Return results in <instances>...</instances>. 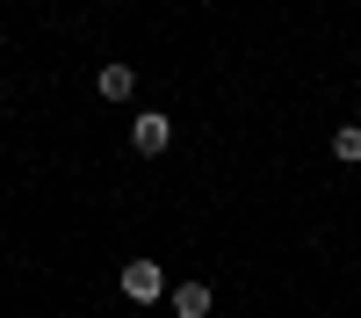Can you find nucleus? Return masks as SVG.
<instances>
[{
	"label": "nucleus",
	"mask_w": 361,
	"mask_h": 318,
	"mask_svg": "<svg viewBox=\"0 0 361 318\" xmlns=\"http://www.w3.org/2000/svg\"><path fill=\"white\" fill-rule=\"evenodd\" d=\"M94 94H102V102H130V94H137V73L123 66V58H109V66L94 73Z\"/></svg>",
	"instance_id": "nucleus-3"
},
{
	"label": "nucleus",
	"mask_w": 361,
	"mask_h": 318,
	"mask_svg": "<svg viewBox=\"0 0 361 318\" xmlns=\"http://www.w3.org/2000/svg\"><path fill=\"white\" fill-rule=\"evenodd\" d=\"M166 304H173V318H209V304H217V297H209V282H173Z\"/></svg>",
	"instance_id": "nucleus-4"
},
{
	"label": "nucleus",
	"mask_w": 361,
	"mask_h": 318,
	"mask_svg": "<svg viewBox=\"0 0 361 318\" xmlns=\"http://www.w3.org/2000/svg\"><path fill=\"white\" fill-rule=\"evenodd\" d=\"M130 145H137V152H145V159H159V152H166V145H173V123H166V116H159V109H145V116H137V123H130Z\"/></svg>",
	"instance_id": "nucleus-2"
},
{
	"label": "nucleus",
	"mask_w": 361,
	"mask_h": 318,
	"mask_svg": "<svg viewBox=\"0 0 361 318\" xmlns=\"http://www.w3.org/2000/svg\"><path fill=\"white\" fill-rule=\"evenodd\" d=\"M354 123H361V116H354Z\"/></svg>",
	"instance_id": "nucleus-6"
},
{
	"label": "nucleus",
	"mask_w": 361,
	"mask_h": 318,
	"mask_svg": "<svg viewBox=\"0 0 361 318\" xmlns=\"http://www.w3.org/2000/svg\"><path fill=\"white\" fill-rule=\"evenodd\" d=\"M116 282H123V297H130V304H159V297H166L159 260H123V275H116Z\"/></svg>",
	"instance_id": "nucleus-1"
},
{
	"label": "nucleus",
	"mask_w": 361,
	"mask_h": 318,
	"mask_svg": "<svg viewBox=\"0 0 361 318\" xmlns=\"http://www.w3.org/2000/svg\"><path fill=\"white\" fill-rule=\"evenodd\" d=\"M333 152H340V159H347V166H354V159H361V123H340V130H333Z\"/></svg>",
	"instance_id": "nucleus-5"
}]
</instances>
